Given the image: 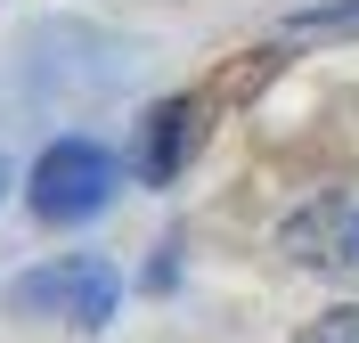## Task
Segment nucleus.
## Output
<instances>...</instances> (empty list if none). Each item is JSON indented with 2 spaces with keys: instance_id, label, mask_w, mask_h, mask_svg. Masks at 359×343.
<instances>
[{
  "instance_id": "f257e3e1",
  "label": "nucleus",
  "mask_w": 359,
  "mask_h": 343,
  "mask_svg": "<svg viewBox=\"0 0 359 343\" xmlns=\"http://www.w3.org/2000/svg\"><path fill=\"white\" fill-rule=\"evenodd\" d=\"M25 319H66L74 335H98L114 319V270L107 262H90V253H66V262H49V270L17 278V295H8Z\"/></svg>"
},
{
  "instance_id": "f03ea898",
  "label": "nucleus",
  "mask_w": 359,
  "mask_h": 343,
  "mask_svg": "<svg viewBox=\"0 0 359 343\" xmlns=\"http://www.w3.org/2000/svg\"><path fill=\"white\" fill-rule=\"evenodd\" d=\"M107 196H114V156L107 147H90V139L41 147V163H33V213L41 221H90V213H107Z\"/></svg>"
},
{
  "instance_id": "7ed1b4c3",
  "label": "nucleus",
  "mask_w": 359,
  "mask_h": 343,
  "mask_svg": "<svg viewBox=\"0 0 359 343\" xmlns=\"http://www.w3.org/2000/svg\"><path fill=\"white\" fill-rule=\"evenodd\" d=\"M278 246H286V262H302V270L351 278V286H359V205H343V196L302 205L286 229H278Z\"/></svg>"
},
{
  "instance_id": "20e7f679",
  "label": "nucleus",
  "mask_w": 359,
  "mask_h": 343,
  "mask_svg": "<svg viewBox=\"0 0 359 343\" xmlns=\"http://www.w3.org/2000/svg\"><path fill=\"white\" fill-rule=\"evenodd\" d=\"M180 147H196V107H188V98H172V107L147 114V180H172Z\"/></svg>"
},
{
  "instance_id": "39448f33",
  "label": "nucleus",
  "mask_w": 359,
  "mask_h": 343,
  "mask_svg": "<svg viewBox=\"0 0 359 343\" xmlns=\"http://www.w3.org/2000/svg\"><path fill=\"white\" fill-rule=\"evenodd\" d=\"M294 41H335V33H359V0H343V8H302V17H286Z\"/></svg>"
},
{
  "instance_id": "423d86ee",
  "label": "nucleus",
  "mask_w": 359,
  "mask_h": 343,
  "mask_svg": "<svg viewBox=\"0 0 359 343\" xmlns=\"http://www.w3.org/2000/svg\"><path fill=\"white\" fill-rule=\"evenodd\" d=\"M294 343H359V302H335V311H318V319L302 327Z\"/></svg>"
},
{
  "instance_id": "0eeeda50",
  "label": "nucleus",
  "mask_w": 359,
  "mask_h": 343,
  "mask_svg": "<svg viewBox=\"0 0 359 343\" xmlns=\"http://www.w3.org/2000/svg\"><path fill=\"white\" fill-rule=\"evenodd\" d=\"M0 196H8V163H0Z\"/></svg>"
}]
</instances>
